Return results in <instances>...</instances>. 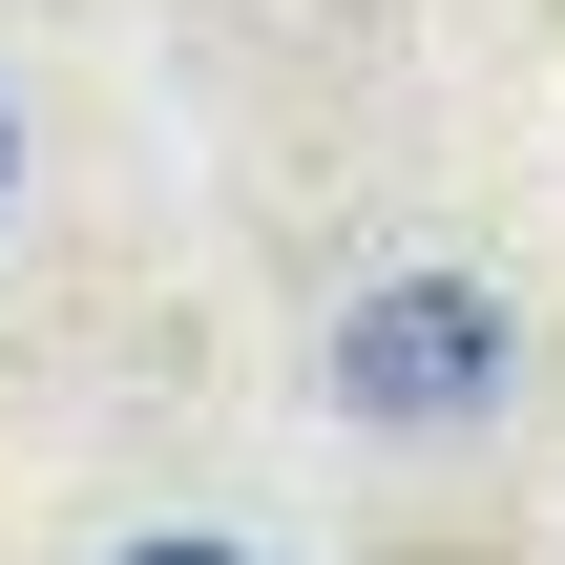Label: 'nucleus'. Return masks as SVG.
<instances>
[{
    "label": "nucleus",
    "mask_w": 565,
    "mask_h": 565,
    "mask_svg": "<svg viewBox=\"0 0 565 565\" xmlns=\"http://www.w3.org/2000/svg\"><path fill=\"white\" fill-rule=\"evenodd\" d=\"M0 189H21V126H0Z\"/></svg>",
    "instance_id": "3"
},
{
    "label": "nucleus",
    "mask_w": 565,
    "mask_h": 565,
    "mask_svg": "<svg viewBox=\"0 0 565 565\" xmlns=\"http://www.w3.org/2000/svg\"><path fill=\"white\" fill-rule=\"evenodd\" d=\"M503 294L482 273H377L356 315H335V419H377V440H440V419H482L503 398Z\"/></svg>",
    "instance_id": "1"
},
{
    "label": "nucleus",
    "mask_w": 565,
    "mask_h": 565,
    "mask_svg": "<svg viewBox=\"0 0 565 565\" xmlns=\"http://www.w3.org/2000/svg\"><path fill=\"white\" fill-rule=\"evenodd\" d=\"M126 565H252V545H210V524H168V545H126Z\"/></svg>",
    "instance_id": "2"
}]
</instances>
